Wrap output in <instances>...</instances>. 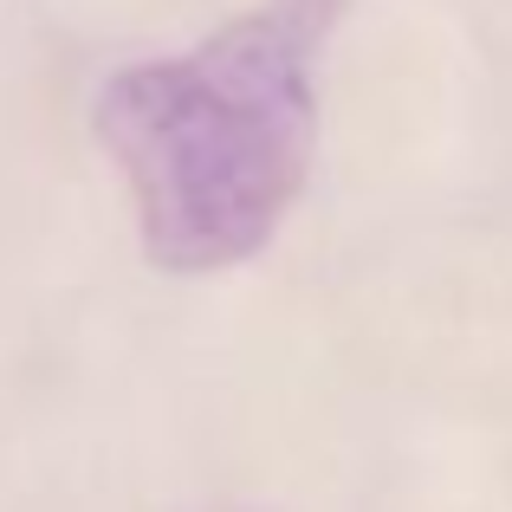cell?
<instances>
[{"label":"cell","instance_id":"1","mask_svg":"<svg viewBox=\"0 0 512 512\" xmlns=\"http://www.w3.org/2000/svg\"><path fill=\"white\" fill-rule=\"evenodd\" d=\"M350 0H260L188 59H150L98 91V137L137 201L143 253L221 273L279 234L312 175V59Z\"/></svg>","mask_w":512,"mask_h":512}]
</instances>
